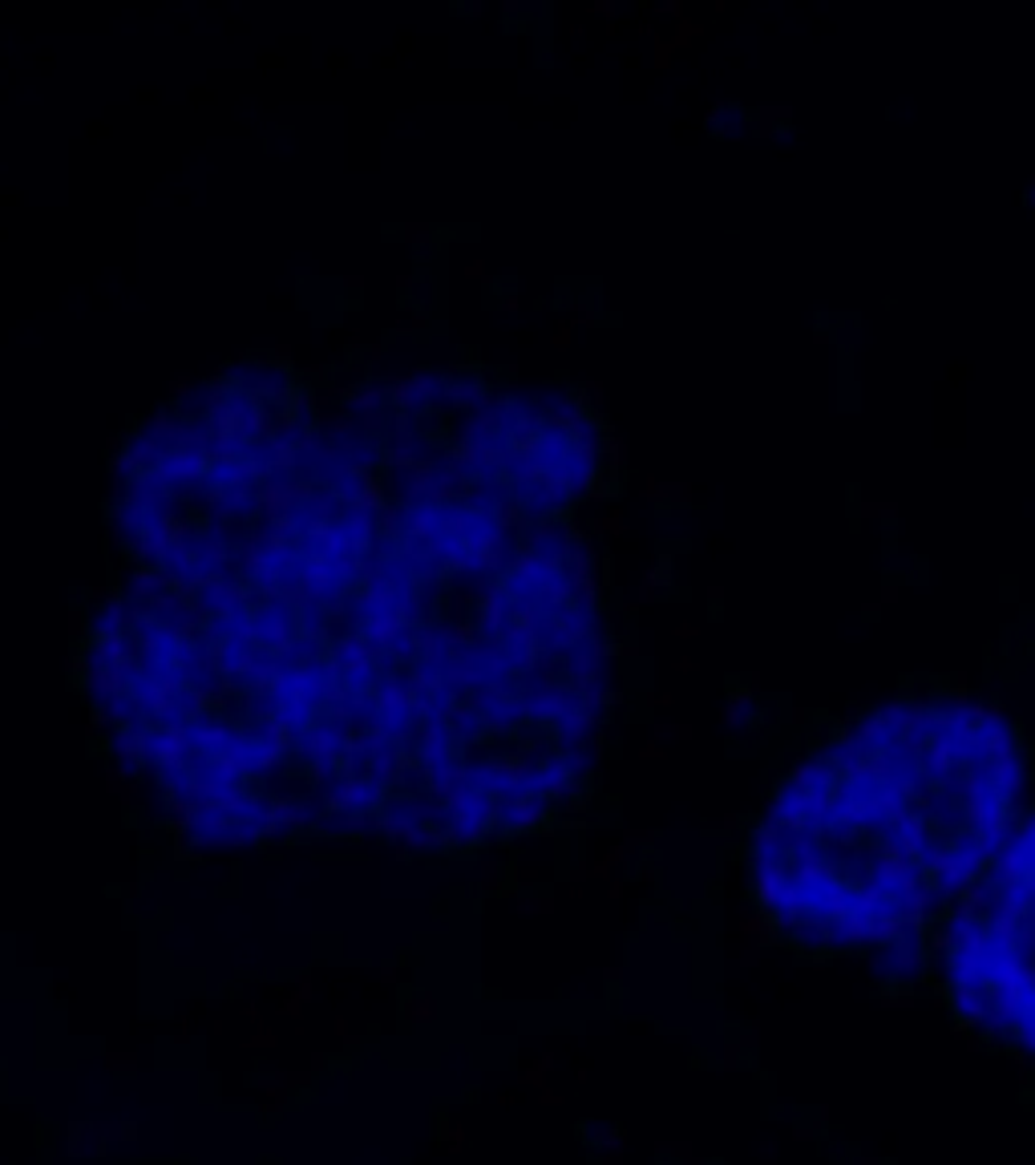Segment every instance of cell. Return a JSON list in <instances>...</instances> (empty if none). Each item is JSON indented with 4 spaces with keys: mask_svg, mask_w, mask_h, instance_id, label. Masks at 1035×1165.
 <instances>
[{
    "mask_svg": "<svg viewBox=\"0 0 1035 1165\" xmlns=\"http://www.w3.org/2000/svg\"><path fill=\"white\" fill-rule=\"evenodd\" d=\"M1023 740L955 692L902 696L822 737L749 838L764 927L813 955H878L950 919L1015 826Z\"/></svg>",
    "mask_w": 1035,
    "mask_h": 1165,
    "instance_id": "cell-1",
    "label": "cell"
},
{
    "mask_svg": "<svg viewBox=\"0 0 1035 1165\" xmlns=\"http://www.w3.org/2000/svg\"><path fill=\"white\" fill-rule=\"evenodd\" d=\"M943 991L971 1032L1035 1060V810L943 923Z\"/></svg>",
    "mask_w": 1035,
    "mask_h": 1165,
    "instance_id": "cell-2",
    "label": "cell"
}]
</instances>
